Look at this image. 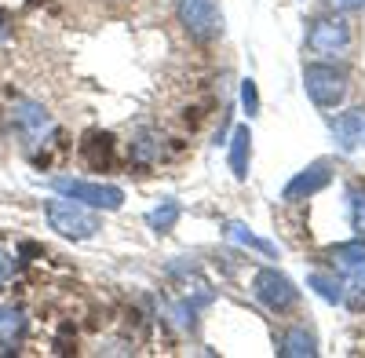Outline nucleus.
Segmentation results:
<instances>
[{
	"label": "nucleus",
	"mask_w": 365,
	"mask_h": 358,
	"mask_svg": "<svg viewBox=\"0 0 365 358\" xmlns=\"http://www.w3.org/2000/svg\"><path fill=\"white\" fill-rule=\"evenodd\" d=\"M303 88L318 106H340L347 99V70L336 63H311L303 70Z\"/></svg>",
	"instance_id": "nucleus-1"
},
{
	"label": "nucleus",
	"mask_w": 365,
	"mask_h": 358,
	"mask_svg": "<svg viewBox=\"0 0 365 358\" xmlns=\"http://www.w3.org/2000/svg\"><path fill=\"white\" fill-rule=\"evenodd\" d=\"M81 158H84V165H91V168L110 165V161H113V135H110V132H88L84 143H81Z\"/></svg>",
	"instance_id": "nucleus-11"
},
{
	"label": "nucleus",
	"mask_w": 365,
	"mask_h": 358,
	"mask_svg": "<svg viewBox=\"0 0 365 358\" xmlns=\"http://www.w3.org/2000/svg\"><path fill=\"white\" fill-rule=\"evenodd\" d=\"M332 263H336L340 271H361L365 267V234L358 237V242H347V245L332 249Z\"/></svg>",
	"instance_id": "nucleus-14"
},
{
	"label": "nucleus",
	"mask_w": 365,
	"mask_h": 358,
	"mask_svg": "<svg viewBox=\"0 0 365 358\" xmlns=\"http://www.w3.org/2000/svg\"><path fill=\"white\" fill-rule=\"evenodd\" d=\"M26 314L15 307V304H8V307H0V354H15L19 351V344L26 340Z\"/></svg>",
	"instance_id": "nucleus-10"
},
{
	"label": "nucleus",
	"mask_w": 365,
	"mask_h": 358,
	"mask_svg": "<svg viewBox=\"0 0 365 358\" xmlns=\"http://www.w3.org/2000/svg\"><path fill=\"white\" fill-rule=\"evenodd\" d=\"M351 289H354V292H351V307H365V267L358 271V278H354Z\"/></svg>",
	"instance_id": "nucleus-21"
},
{
	"label": "nucleus",
	"mask_w": 365,
	"mask_h": 358,
	"mask_svg": "<svg viewBox=\"0 0 365 358\" xmlns=\"http://www.w3.org/2000/svg\"><path fill=\"white\" fill-rule=\"evenodd\" d=\"M51 187L63 194V198H73V201H81L88 208H106V213L120 208V201H125V190H120V187L91 183V179H73V175H55Z\"/></svg>",
	"instance_id": "nucleus-3"
},
{
	"label": "nucleus",
	"mask_w": 365,
	"mask_h": 358,
	"mask_svg": "<svg viewBox=\"0 0 365 358\" xmlns=\"http://www.w3.org/2000/svg\"><path fill=\"white\" fill-rule=\"evenodd\" d=\"M132 158H135V165H150L158 158V146H154V139L150 135H139L135 143H132Z\"/></svg>",
	"instance_id": "nucleus-19"
},
{
	"label": "nucleus",
	"mask_w": 365,
	"mask_h": 358,
	"mask_svg": "<svg viewBox=\"0 0 365 358\" xmlns=\"http://www.w3.org/2000/svg\"><path fill=\"white\" fill-rule=\"evenodd\" d=\"M11 275H15V260H11L4 249H0V289L11 282Z\"/></svg>",
	"instance_id": "nucleus-22"
},
{
	"label": "nucleus",
	"mask_w": 365,
	"mask_h": 358,
	"mask_svg": "<svg viewBox=\"0 0 365 358\" xmlns=\"http://www.w3.org/2000/svg\"><path fill=\"white\" fill-rule=\"evenodd\" d=\"M179 22L194 41H216L223 34L220 0H179Z\"/></svg>",
	"instance_id": "nucleus-4"
},
{
	"label": "nucleus",
	"mask_w": 365,
	"mask_h": 358,
	"mask_svg": "<svg viewBox=\"0 0 365 358\" xmlns=\"http://www.w3.org/2000/svg\"><path fill=\"white\" fill-rule=\"evenodd\" d=\"M332 4H336V8H344V11H351V8H361L365 0H332Z\"/></svg>",
	"instance_id": "nucleus-23"
},
{
	"label": "nucleus",
	"mask_w": 365,
	"mask_h": 358,
	"mask_svg": "<svg viewBox=\"0 0 365 358\" xmlns=\"http://www.w3.org/2000/svg\"><path fill=\"white\" fill-rule=\"evenodd\" d=\"M332 139L340 143V150H361L365 146V106H354L340 117H332Z\"/></svg>",
	"instance_id": "nucleus-7"
},
{
	"label": "nucleus",
	"mask_w": 365,
	"mask_h": 358,
	"mask_svg": "<svg viewBox=\"0 0 365 358\" xmlns=\"http://www.w3.org/2000/svg\"><path fill=\"white\" fill-rule=\"evenodd\" d=\"M278 354H285V358H311V354H318V344H314V337L307 329H292V333L282 337Z\"/></svg>",
	"instance_id": "nucleus-13"
},
{
	"label": "nucleus",
	"mask_w": 365,
	"mask_h": 358,
	"mask_svg": "<svg viewBox=\"0 0 365 358\" xmlns=\"http://www.w3.org/2000/svg\"><path fill=\"white\" fill-rule=\"evenodd\" d=\"M329 165L325 161H318V165H311V168H303L296 179H289V187H285V201H303V198H314L318 190H325L329 187Z\"/></svg>",
	"instance_id": "nucleus-8"
},
{
	"label": "nucleus",
	"mask_w": 365,
	"mask_h": 358,
	"mask_svg": "<svg viewBox=\"0 0 365 358\" xmlns=\"http://www.w3.org/2000/svg\"><path fill=\"white\" fill-rule=\"evenodd\" d=\"M252 289H256V300L263 304V307H270V311H292L296 307V300H299V289L285 278V275H278V271H259L256 275V282H252Z\"/></svg>",
	"instance_id": "nucleus-6"
},
{
	"label": "nucleus",
	"mask_w": 365,
	"mask_h": 358,
	"mask_svg": "<svg viewBox=\"0 0 365 358\" xmlns=\"http://www.w3.org/2000/svg\"><path fill=\"white\" fill-rule=\"evenodd\" d=\"M347 205H351V223L358 234H365V187H354L347 194Z\"/></svg>",
	"instance_id": "nucleus-18"
},
{
	"label": "nucleus",
	"mask_w": 365,
	"mask_h": 358,
	"mask_svg": "<svg viewBox=\"0 0 365 358\" xmlns=\"http://www.w3.org/2000/svg\"><path fill=\"white\" fill-rule=\"evenodd\" d=\"M311 289H318V296H322V300H329V304H340L344 300V285L332 282L329 275H311Z\"/></svg>",
	"instance_id": "nucleus-17"
},
{
	"label": "nucleus",
	"mask_w": 365,
	"mask_h": 358,
	"mask_svg": "<svg viewBox=\"0 0 365 358\" xmlns=\"http://www.w3.org/2000/svg\"><path fill=\"white\" fill-rule=\"evenodd\" d=\"M249 154H252V132L241 125V128H234V139H230V168L237 179L249 175Z\"/></svg>",
	"instance_id": "nucleus-12"
},
{
	"label": "nucleus",
	"mask_w": 365,
	"mask_h": 358,
	"mask_svg": "<svg viewBox=\"0 0 365 358\" xmlns=\"http://www.w3.org/2000/svg\"><path fill=\"white\" fill-rule=\"evenodd\" d=\"M4 37H8V15L0 11V41H4Z\"/></svg>",
	"instance_id": "nucleus-24"
},
{
	"label": "nucleus",
	"mask_w": 365,
	"mask_h": 358,
	"mask_svg": "<svg viewBox=\"0 0 365 358\" xmlns=\"http://www.w3.org/2000/svg\"><path fill=\"white\" fill-rule=\"evenodd\" d=\"M11 125H15L26 139H37V135H44V132L51 128V117H48L44 106L29 103V99H19L15 110H11Z\"/></svg>",
	"instance_id": "nucleus-9"
},
{
	"label": "nucleus",
	"mask_w": 365,
	"mask_h": 358,
	"mask_svg": "<svg viewBox=\"0 0 365 358\" xmlns=\"http://www.w3.org/2000/svg\"><path fill=\"white\" fill-rule=\"evenodd\" d=\"M227 234L234 237V242H241V245H249V249L263 252V256H278V245H270V242H263V237L249 234V227H241V223H230V227H227Z\"/></svg>",
	"instance_id": "nucleus-16"
},
{
	"label": "nucleus",
	"mask_w": 365,
	"mask_h": 358,
	"mask_svg": "<svg viewBox=\"0 0 365 358\" xmlns=\"http://www.w3.org/2000/svg\"><path fill=\"white\" fill-rule=\"evenodd\" d=\"M241 103H245L249 117L259 113V92H256V81H252V77H249V81H241Z\"/></svg>",
	"instance_id": "nucleus-20"
},
{
	"label": "nucleus",
	"mask_w": 365,
	"mask_h": 358,
	"mask_svg": "<svg viewBox=\"0 0 365 358\" xmlns=\"http://www.w3.org/2000/svg\"><path fill=\"white\" fill-rule=\"evenodd\" d=\"M175 220H179V201H172V198H168V201H161L158 208H150V213H146V223L154 227V230H161V234H165V230H172V227H175Z\"/></svg>",
	"instance_id": "nucleus-15"
},
{
	"label": "nucleus",
	"mask_w": 365,
	"mask_h": 358,
	"mask_svg": "<svg viewBox=\"0 0 365 358\" xmlns=\"http://www.w3.org/2000/svg\"><path fill=\"white\" fill-rule=\"evenodd\" d=\"M44 213H48V223L51 230H58L63 237H73V242H84V237H91L99 230V220L88 213V208H81V201L73 198H55L44 205Z\"/></svg>",
	"instance_id": "nucleus-2"
},
{
	"label": "nucleus",
	"mask_w": 365,
	"mask_h": 358,
	"mask_svg": "<svg viewBox=\"0 0 365 358\" xmlns=\"http://www.w3.org/2000/svg\"><path fill=\"white\" fill-rule=\"evenodd\" d=\"M354 34H351V22L347 19H318L307 29V48L318 55H344L351 48Z\"/></svg>",
	"instance_id": "nucleus-5"
}]
</instances>
